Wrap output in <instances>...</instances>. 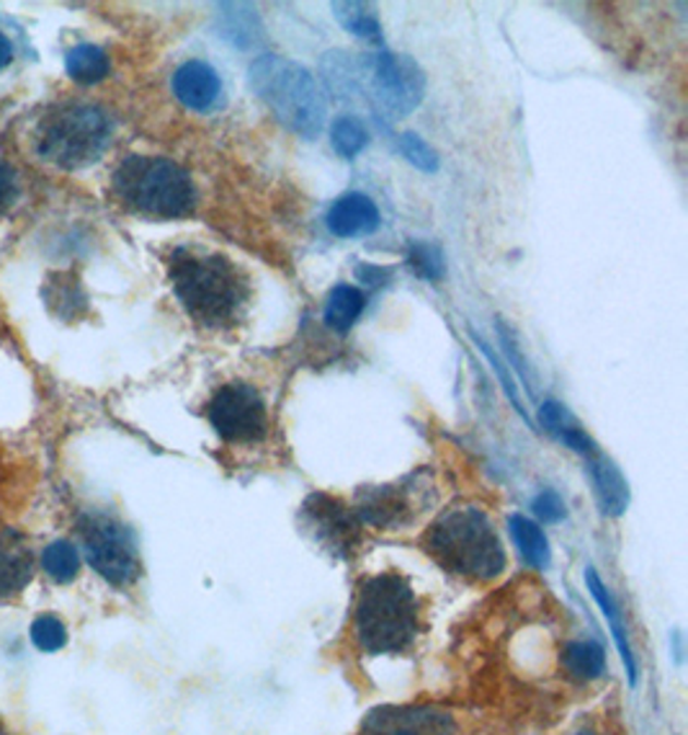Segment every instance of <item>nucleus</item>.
<instances>
[{"instance_id": "nucleus-3", "label": "nucleus", "mask_w": 688, "mask_h": 735, "mask_svg": "<svg viewBox=\"0 0 688 735\" xmlns=\"http://www.w3.org/2000/svg\"><path fill=\"white\" fill-rule=\"evenodd\" d=\"M421 630L415 591L400 574H379L361 583L353 635L372 655L402 653Z\"/></svg>"}, {"instance_id": "nucleus-36", "label": "nucleus", "mask_w": 688, "mask_h": 735, "mask_svg": "<svg viewBox=\"0 0 688 735\" xmlns=\"http://www.w3.org/2000/svg\"><path fill=\"white\" fill-rule=\"evenodd\" d=\"M578 735H595V733H578Z\"/></svg>"}, {"instance_id": "nucleus-10", "label": "nucleus", "mask_w": 688, "mask_h": 735, "mask_svg": "<svg viewBox=\"0 0 688 735\" xmlns=\"http://www.w3.org/2000/svg\"><path fill=\"white\" fill-rule=\"evenodd\" d=\"M361 735H457V720L436 704H387L369 712Z\"/></svg>"}, {"instance_id": "nucleus-31", "label": "nucleus", "mask_w": 688, "mask_h": 735, "mask_svg": "<svg viewBox=\"0 0 688 735\" xmlns=\"http://www.w3.org/2000/svg\"><path fill=\"white\" fill-rule=\"evenodd\" d=\"M531 508H534V514L544 521V525H557V521H563L565 514H567L565 501L559 498V493H555V491L539 493V496L534 498V504H531Z\"/></svg>"}, {"instance_id": "nucleus-27", "label": "nucleus", "mask_w": 688, "mask_h": 735, "mask_svg": "<svg viewBox=\"0 0 688 735\" xmlns=\"http://www.w3.org/2000/svg\"><path fill=\"white\" fill-rule=\"evenodd\" d=\"M225 11V37L232 41V45L238 47H248L253 45L255 39H258V34H255V26H258V19H255V13H251V5H240V3H222Z\"/></svg>"}, {"instance_id": "nucleus-14", "label": "nucleus", "mask_w": 688, "mask_h": 735, "mask_svg": "<svg viewBox=\"0 0 688 735\" xmlns=\"http://www.w3.org/2000/svg\"><path fill=\"white\" fill-rule=\"evenodd\" d=\"M34 576V553L16 529L0 527V599L26 589Z\"/></svg>"}, {"instance_id": "nucleus-6", "label": "nucleus", "mask_w": 688, "mask_h": 735, "mask_svg": "<svg viewBox=\"0 0 688 735\" xmlns=\"http://www.w3.org/2000/svg\"><path fill=\"white\" fill-rule=\"evenodd\" d=\"M111 117L101 106L65 101L49 106L34 130V150L65 171L88 168L111 145Z\"/></svg>"}, {"instance_id": "nucleus-9", "label": "nucleus", "mask_w": 688, "mask_h": 735, "mask_svg": "<svg viewBox=\"0 0 688 735\" xmlns=\"http://www.w3.org/2000/svg\"><path fill=\"white\" fill-rule=\"evenodd\" d=\"M207 419L227 444H255L266 436L268 413L261 393L248 383H227L209 400Z\"/></svg>"}, {"instance_id": "nucleus-21", "label": "nucleus", "mask_w": 688, "mask_h": 735, "mask_svg": "<svg viewBox=\"0 0 688 735\" xmlns=\"http://www.w3.org/2000/svg\"><path fill=\"white\" fill-rule=\"evenodd\" d=\"M65 70L75 83H83V86H94V83L104 81V77L109 75L111 62H109V55H106L101 47L77 45L73 49H68Z\"/></svg>"}, {"instance_id": "nucleus-24", "label": "nucleus", "mask_w": 688, "mask_h": 735, "mask_svg": "<svg viewBox=\"0 0 688 735\" xmlns=\"http://www.w3.org/2000/svg\"><path fill=\"white\" fill-rule=\"evenodd\" d=\"M41 570L57 583L75 581V576L81 574V553L73 542L57 540L41 550Z\"/></svg>"}, {"instance_id": "nucleus-8", "label": "nucleus", "mask_w": 688, "mask_h": 735, "mask_svg": "<svg viewBox=\"0 0 688 735\" xmlns=\"http://www.w3.org/2000/svg\"><path fill=\"white\" fill-rule=\"evenodd\" d=\"M366 83L372 96L393 117H408L421 106L425 94V77L418 62L410 55L382 52L364 60Z\"/></svg>"}, {"instance_id": "nucleus-2", "label": "nucleus", "mask_w": 688, "mask_h": 735, "mask_svg": "<svg viewBox=\"0 0 688 735\" xmlns=\"http://www.w3.org/2000/svg\"><path fill=\"white\" fill-rule=\"evenodd\" d=\"M425 553L454 576L491 581L506 570V550L493 521L474 506H454L425 534Z\"/></svg>"}, {"instance_id": "nucleus-12", "label": "nucleus", "mask_w": 688, "mask_h": 735, "mask_svg": "<svg viewBox=\"0 0 688 735\" xmlns=\"http://www.w3.org/2000/svg\"><path fill=\"white\" fill-rule=\"evenodd\" d=\"M173 96L191 111H212L222 104V77L209 62L189 60L173 73Z\"/></svg>"}, {"instance_id": "nucleus-15", "label": "nucleus", "mask_w": 688, "mask_h": 735, "mask_svg": "<svg viewBox=\"0 0 688 735\" xmlns=\"http://www.w3.org/2000/svg\"><path fill=\"white\" fill-rule=\"evenodd\" d=\"M413 514L410 508V498L406 487L395 485H382V487H369L361 493L357 516L359 519L369 521L374 527H397L406 525Z\"/></svg>"}, {"instance_id": "nucleus-4", "label": "nucleus", "mask_w": 688, "mask_h": 735, "mask_svg": "<svg viewBox=\"0 0 688 735\" xmlns=\"http://www.w3.org/2000/svg\"><path fill=\"white\" fill-rule=\"evenodd\" d=\"M113 194L126 209L155 220L194 215L198 194L186 168L158 155H130L111 179Z\"/></svg>"}, {"instance_id": "nucleus-22", "label": "nucleus", "mask_w": 688, "mask_h": 735, "mask_svg": "<svg viewBox=\"0 0 688 735\" xmlns=\"http://www.w3.org/2000/svg\"><path fill=\"white\" fill-rule=\"evenodd\" d=\"M563 666L572 678L591 682V678H599L601 674H604L606 653L599 642H591V640L567 642V646L563 648Z\"/></svg>"}, {"instance_id": "nucleus-11", "label": "nucleus", "mask_w": 688, "mask_h": 735, "mask_svg": "<svg viewBox=\"0 0 688 735\" xmlns=\"http://www.w3.org/2000/svg\"><path fill=\"white\" fill-rule=\"evenodd\" d=\"M304 519L307 527L315 532V540L330 550L336 557H349L357 553L361 544L359 516H353L340 501L315 493L304 501Z\"/></svg>"}, {"instance_id": "nucleus-26", "label": "nucleus", "mask_w": 688, "mask_h": 735, "mask_svg": "<svg viewBox=\"0 0 688 735\" xmlns=\"http://www.w3.org/2000/svg\"><path fill=\"white\" fill-rule=\"evenodd\" d=\"M330 143L340 158H357L369 145V132L357 117H338L330 126Z\"/></svg>"}, {"instance_id": "nucleus-33", "label": "nucleus", "mask_w": 688, "mask_h": 735, "mask_svg": "<svg viewBox=\"0 0 688 735\" xmlns=\"http://www.w3.org/2000/svg\"><path fill=\"white\" fill-rule=\"evenodd\" d=\"M498 336H500V341H503V349H506V353H508V359H510V362H514V366H516V370H519V374L523 377V385H527V390L531 395H534V385H531V377H529V364H527V359H521L519 346H516V338L508 330V325L498 323Z\"/></svg>"}, {"instance_id": "nucleus-34", "label": "nucleus", "mask_w": 688, "mask_h": 735, "mask_svg": "<svg viewBox=\"0 0 688 735\" xmlns=\"http://www.w3.org/2000/svg\"><path fill=\"white\" fill-rule=\"evenodd\" d=\"M11 60H13V45H11V39L0 32V70L9 65Z\"/></svg>"}, {"instance_id": "nucleus-30", "label": "nucleus", "mask_w": 688, "mask_h": 735, "mask_svg": "<svg viewBox=\"0 0 688 735\" xmlns=\"http://www.w3.org/2000/svg\"><path fill=\"white\" fill-rule=\"evenodd\" d=\"M470 334H472V338H474V344H478V349L487 357V362H491V366L495 370V374H498L500 385L506 387V395H508V398L514 400V406L519 408V413H523V419L529 421V415H527V411H523V406H521V400H519V390H516L514 379H510V374L506 372V366H503V364L498 362V357H495V351L491 349V346H487V341H482V338H480L478 334H474V330H470Z\"/></svg>"}, {"instance_id": "nucleus-32", "label": "nucleus", "mask_w": 688, "mask_h": 735, "mask_svg": "<svg viewBox=\"0 0 688 735\" xmlns=\"http://www.w3.org/2000/svg\"><path fill=\"white\" fill-rule=\"evenodd\" d=\"M21 194V183H19V173L11 162L0 160V215H5L13 204L19 202Z\"/></svg>"}, {"instance_id": "nucleus-17", "label": "nucleus", "mask_w": 688, "mask_h": 735, "mask_svg": "<svg viewBox=\"0 0 688 735\" xmlns=\"http://www.w3.org/2000/svg\"><path fill=\"white\" fill-rule=\"evenodd\" d=\"M586 586L588 591H591L593 602L599 604L601 614H604L608 627H612V635L616 640V648H619V655L624 661V668H627V676L629 682L637 684V663H635V653H632V646H629V635H627V627H624L621 622V612H619V604L614 602L612 591L606 589V583L601 581L599 574H595L593 568L586 570Z\"/></svg>"}, {"instance_id": "nucleus-25", "label": "nucleus", "mask_w": 688, "mask_h": 735, "mask_svg": "<svg viewBox=\"0 0 688 735\" xmlns=\"http://www.w3.org/2000/svg\"><path fill=\"white\" fill-rule=\"evenodd\" d=\"M408 266L418 279L438 281L446 274L442 245L429 243V240H413L408 245Z\"/></svg>"}, {"instance_id": "nucleus-5", "label": "nucleus", "mask_w": 688, "mask_h": 735, "mask_svg": "<svg viewBox=\"0 0 688 735\" xmlns=\"http://www.w3.org/2000/svg\"><path fill=\"white\" fill-rule=\"evenodd\" d=\"M248 75L255 96L287 130L304 140H315L323 132L328 104L307 68L281 55H261L253 60Z\"/></svg>"}, {"instance_id": "nucleus-7", "label": "nucleus", "mask_w": 688, "mask_h": 735, "mask_svg": "<svg viewBox=\"0 0 688 735\" xmlns=\"http://www.w3.org/2000/svg\"><path fill=\"white\" fill-rule=\"evenodd\" d=\"M83 555L111 586H130L140 576L137 544L130 529L109 514H85L77 525Z\"/></svg>"}, {"instance_id": "nucleus-35", "label": "nucleus", "mask_w": 688, "mask_h": 735, "mask_svg": "<svg viewBox=\"0 0 688 735\" xmlns=\"http://www.w3.org/2000/svg\"><path fill=\"white\" fill-rule=\"evenodd\" d=\"M0 735H5V731H3V725H0Z\"/></svg>"}, {"instance_id": "nucleus-19", "label": "nucleus", "mask_w": 688, "mask_h": 735, "mask_svg": "<svg viewBox=\"0 0 688 735\" xmlns=\"http://www.w3.org/2000/svg\"><path fill=\"white\" fill-rule=\"evenodd\" d=\"M366 308V297L361 289L351 285H338L330 289L328 300H325V323L328 328L346 334L353 328V323L359 321L361 313Z\"/></svg>"}, {"instance_id": "nucleus-29", "label": "nucleus", "mask_w": 688, "mask_h": 735, "mask_svg": "<svg viewBox=\"0 0 688 735\" xmlns=\"http://www.w3.org/2000/svg\"><path fill=\"white\" fill-rule=\"evenodd\" d=\"M32 642L34 648H39L41 653H55L68 642V630L60 619L52 617V614H45V617L34 619L32 625Z\"/></svg>"}, {"instance_id": "nucleus-1", "label": "nucleus", "mask_w": 688, "mask_h": 735, "mask_svg": "<svg viewBox=\"0 0 688 735\" xmlns=\"http://www.w3.org/2000/svg\"><path fill=\"white\" fill-rule=\"evenodd\" d=\"M168 277L181 308L204 328H230L251 300L243 268L222 253L176 249L168 256Z\"/></svg>"}, {"instance_id": "nucleus-20", "label": "nucleus", "mask_w": 688, "mask_h": 735, "mask_svg": "<svg viewBox=\"0 0 688 735\" xmlns=\"http://www.w3.org/2000/svg\"><path fill=\"white\" fill-rule=\"evenodd\" d=\"M508 529H510V537H514L516 547H519V553L523 561H527L531 568H539L544 570L550 565V542L547 537H544L542 529L534 521L527 519V516L521 514H514L508 519Z\"/></svg>"}, {"instance_id": "nucleus-23", "label": "nucleus", "mask_w": 688, "mask_h": 735, "mask_svg": "<svg viewBox=\"0 0 688 735\" xmlns=\"http://www.w3.org/2000/svg\"><path fill=\"white\" fill-rule=\"evenodd\" d=\"M333 11H336L340 26L353 37L364 39L369 45H382V24L377 13L366 3H333Z\"/></svg>"}, {"instance_id": "nucleus-16", "label": "nucleus", "mask_w": 688, "mask_h": 735, "mask_svg": "<svg viewBox=\"0 0 688 735\" xmlns=\"http://www.w3.org/2000/svg\"><path fill=\"white\" fill-rule=\"evenodd\" d=\"M588 459V472L595 485V496H599L601 511L608 516H621L629 506V487L627 480L619 472V468L601 451H593Z\"/></svg>"}, {"instance_id": "nucleus-13", "label": "nucleus", "mask_w": 688, "mask_h": 735, "mask_svg": "<svg viewBox=\"0 0 688 735\" xmlns=\"http://www.w3.org/2000/svg\"><path fill=\"white\" fill-rule=\"evenodd\" d=\"M325 222L336 238H361L379 230L382 215L372 196L349 192L330 204Z\"/></svg>"}, {"instance_id": "nucleus-28", "label": "nucleus", "mask_w": 688, "mask_h": 735, "mask_svg": "<svg viewBox=\"0 0 688 735\" xmlns=\"http://www.w3.org/2000/svg\"><path fill=\"white\" fill-rule=\"evenodd\" d=\"M397 145H400V153L406 155V158L413 162L415 168H421L425 173H436L438 171V155L434 147H431L421 134L415 132H402L400 140H397Z\"/></svg>"}, {"instance_id": "nucleus-18", "label": "nucleus", "mask_w": 688, "mask_h": 735, "mask_svg": "<svg viewBox=\"0 0 688 735\" xmlns=\"http://www.w3.org/2000/svg\"><path fill=\"white\" fill-rule=\"evenodd\" d=\"M539 415H542L544 429H547L555 439L563 442L565 447H570L572 451H578V455H583V457H591L593 451H599L595 442L586 434V429H580L578 419L567 411L563 402L544 400Z\"/></svg>"}]
</instances>
